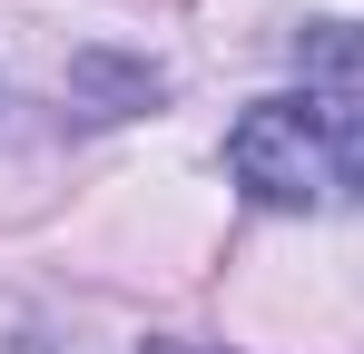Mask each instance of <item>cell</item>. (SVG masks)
Here are the masks:
<instances>
[{
    "instance_id": "cell-1",
    "label": "cell",
    "mask_w": 364,
    "mask_h": 354,
    "mask_svg": "<svg viewBox=\"0 0 364 354\" xmlns=\"http://www.w3.org/2000/svg\"><path fill=\"white\" fill-rule=\"evenodd\" d=\"M227 177L276 217L364 207V89H286L227 128Z\"/></svg>"
},
{
    "instance_id": "cell-2",
    "label": "cell",
    "mask_w": 364,
    "mask_h": 354,
    "mask_svg": "<svg viewBox=\"0 0 364 354\" xmlns=\"http://www.w3.org/2000/svg\"><path fill=\"white\" fill-rule=\"evenodd\" d=\"M60 99L79 118H138V109H158L168 99V69L158 59H128V50H69V69H60Z\"/></svg>"
},
{
    "instance_id": "cell-3",
    "label": "cell",
    "mask_w": 364,
    "mask_h": 354,
    "mask_svg": "<svg viewBox=\"0 0 364 354\" xmlns=\"http://www.w3.org/2000/svg\"><path fill=\"white\" fill-rule=\"evenodd\" d=\"M296 69H305V89H315V79H325V89L364 79V20H305L296 30Z\"/></svg>"
}]
</instances>
